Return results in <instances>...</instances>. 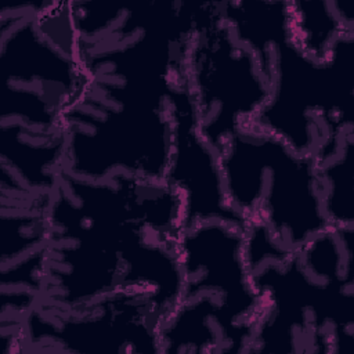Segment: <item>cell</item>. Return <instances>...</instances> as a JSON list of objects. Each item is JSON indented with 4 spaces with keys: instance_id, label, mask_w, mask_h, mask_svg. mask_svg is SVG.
<instances>
[{
    "instance_id": "cell-11",
    "label": "cell",
    "mask_w": 354,
    "mask_h": 354,
    "mask_svg": "<svg viewBox=\"0 0 354 354\" xmlns=\"http://www.w3.org/2000/svg\"><path fill=\"white\" fill-rule=\"evenodd\" d=\"M315 162L332 227L354 228V131L325 147Z\"/></svg>"
},
{
    "instance_id": "cell-9",
    "label": "cell",
    "mask_w": 354,
    "mask_h": 354,
    "mask_svg": "<svg viewBox=\"0 0 354 354\" xmlns=\"http://www.w3.org/2000/svg\"><path fill=\"white\" fill-rule=\"evenodd\" d=\"M165 181L181 201L183 228L202 221L246 227L230 206L218 152L199 133L185 80L173 94V145Z\"/></svg>"
},
{
    "instance_id": "cell-3",
    "label": "cell",
    "mask_w": 354,
    "mask_h": 354,
    "mask_svg": "<svg viewBox=\"0 0 354 354\" xmlns=\"http://www.w3.org/2000/svg\"><path fill=\"white\" fill-rule=\"evenodd\" d=\"M180 293L159 322L160 354H250L260 297L246 260L245 228L202 221L177 239Z\"/></svg>"
},
{
    "instance_id": "cell-6",
    "label": "cell",
    "mask_w": 354,
    "mask_h": 354,
    "mask_svg": "<svg viewBox=\"0 0 354 354\" xmlns=\"http://www.w3.org/2000/svg\"><path fill=\"white\" fill-rule=\"evenodd\" d=\"M270 98L252 124L300 153L315 156L354 131V33L342 37L325 61L303 53L286 36L267 58Z\"/></svg>"
},
{
    "instance_id": "cell-1",
    "label": "cell",
    "mask_w": 354,
    "mask_h": 354,
    "mask_svg": "<svg viewBox=\"0 0 354 354\" xmlns=\"http://www.w3.org/2000/svg\"><path fill=\"white\" fill-rule=\"evenodd\" d=\"M41 296L73 307L118 290L148 295L162 318L181 283V201L165 180L62 171L50 192Z\"/></svg>"
},
{
    "instance_id": "cell-7",
    "label": "cell",
    "mask_w": 354,
    "mask_h": 354,
    "mask_svg": "<svg viewBox=\"0 0 354 354\" xmlns=\"http://www.w3.org/2000/svg\"><path fill=\"white\" fill-rule=\"evenodd\" d=\"M184 72L199 133L218 153L270 98L266 62L235 35L221 1H202Z\"/></svg>"
},
{
    "instance_id": "cell-2",
    "label": "cell",
    "mask_w": 354,
    "mask_h": 354,
    "mask_svg": "<svg viewBox=\"0 0 354 354\" xmlns=\"http://www.w3.org/2000/svg\"><path fill=\"white\" fill-rule=\"evenodd\" d=\"M245 238L260 297L250 354L353 351L354 228L332 227L290 252L259 225Z\"/></svg>"
},
{
    "instance_id": "cell-8",
    "label": "cell",
    "mask_w": 354,
    "mask_h": 354,
    "mask_svg": "<svg viewBox=\"0 0 354 354\" xmlns=\"http://www.w3.org/2000/svg\"><path fill=\"white\" fill-rule=\"evenodd\" d=\"M162 313L137 290H118L73 307L36 303L22 324L19 353L160 354Z\"/></svg>"
},
{
    "instance_id": "cell-4",
    "label": "cell",
    "mask_w": 354,
    "mask_h": 354,
    "mask_svg": "<svg viewBox=\"0 0 354 354\" xmlns=\"http://www.w3.org/2000/svg\"><path fill=\"white\" fill-rule=\"evenodd\" d=\"M218 158L230 206L281 249L296 250L332 228L313 156L250 124L228 140Z\"/></svg>"
},
{
    "instance_id": "cell-5",
    "label": "cell",
    "mask_w": 354,
    "mask_h": 354,
    "mask_svg": "<svg viewBox=\"0 0 354 354\" xmlns=\"http://www.w3.org/2000/svg\"><path fill=\"white\" fill-rule=\"evenodd\" d=\"M64 123L65 171L91 180H165L173 145V97L82 88L66 108Z\"/></svg>"
},
{
    "instance_id": "cell-10",
    "label": "cell",
    "mask_w": 354,
    "mask_h": 354,
    "mask_svg": "<svg viewBox=\"0 0 354 354\" xmlns=\"http://www.w3.org/2000/svg\"><path fill=\"white\" fill-rule=\"evenodd\" d=\"M292 41L307 55L325 61L336 43L354 33V14L340 1H289Z\"/></svg>"
}]
</instances>
